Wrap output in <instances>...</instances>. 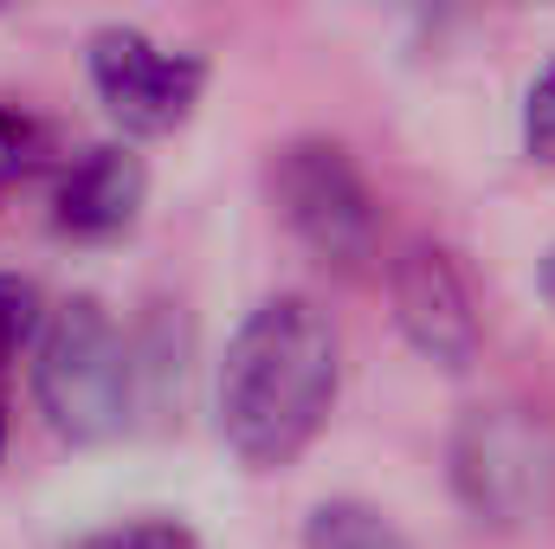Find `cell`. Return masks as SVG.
I'll list each match as a JSON object with an SVG mask.
<instances>
[{"instance_id":"cell-1","label":"cell","mask_w":555,"mask_h":549,"mask_svg":"<svg viewBox=\"0 0 555 549\" xmlns=\"http://www.w3.org/2000/svg\"><path fill=\"white\" fill-rule=\"evenodd\" d=\"M343 336L310 297H266L227 343L214 375L220 439L246 465H291L336 408Z\"/></svg>"},{"instance_id":"cell-2","label":"cell","mask_w":555,"mask_h":549,"mask_svg":"<svg viewBox=\"0 0 555 549\" xmlns=\"http://www.w3.org/2000/svg\"><path fill=\"white\" fill-rule=\"evenodd\" d=\"M33 401H39V420L72 446H98L124 433V420L137 408V362L98 297H72L52 317H39Z\"/></svg>"},{"instance_id":"cell-3","label":"cell","mask_w":555,"mask_h":549,"mask_svg":"<svg viewBox=\"0 0 555 549\" xmlns=\"http://www.w3.org/2000/svg\"><path fill=\"white\" fill-rule=\"evenodd\" d=\"M452 491L485 531H530L555 511V426L537 408H472L452 433Z\"/></svg>"},{"instance_id":"cell-4","label":"cell","mask_w":555,"mask_h":549,"mask_svg":"<svg viewBox=\"0 0 555 549\" xmlns=\"http://www.w3.org/2000/svg\"><path fill=\"white\" fill-rule=\"evenodd\" d=\"M272 207L323 266L362 272L375 259V240H382L375 194H369V181H362V168L349 162L343 142L323 137L284 142L272 162Z\"/></svg>"},{"instance_id":"cell-5","label":"cell","mask_w":555,"mask_h":549,"mask_svg":"<svg viewBox=\"0 0 555 549\" xmlns=\"http://www.w3.org/2000/svg\"><path fill=\"white\" fill-rule=\"evenodd\" d=\"M91 85L124 137H175L207 91V59L168 52L137 26H104L91 39Z\"/></svg>"},{"instance_id":"cell-6","label":"cell","mask_w":555,"mask_h":549,"mask_svg":"<svg viewBox=\"0 0 555 549\" xmlns=\"http://www.w3.org/2000/svg\"><path fill=\"white\" fill-rule=\"evenodd\" d=\"M395 291V323L401 336L414 343L426 362L439 369H465L478 356V310H472V291L459 266L439 253V246H408L388 272Z\"/></svg>"},{"instance_id":"cell-7","label":"cell","mask_w":555,"mask_h":549,"mask_svg":"<svg viewBox=\"0 0 555 549\" xmlns=\"http://www.w3.org/2000/svg\"><path fill=\"white\" fill-rule=\"evenodd\" d=\"M149 194V175L124 142H98L72 155L52 181V227L65 240H117L130 233Z\"/></svg>"},{"instance_id":"cell-8","label":"cell","mask_w":555,"mask_h":549,"mask_svg":"<svg viewBox=\"0 0 555 549\" xmlns=\"http://www.w3.org/2000/svg\"><path fill=\"white\" fill-rule=\"evenodd\" d=\"M304 549H414L401 537V524L362 498H330L310 511L304 524Z\"/></svg>"},{"instance_id":"cell-9","label":"cell","mask_w":555,"mask_h":549,"mask_svg":"<svg viewBox=\"0 0 555 549\" xmlns=\"http://www.w3.org/2000/svg\"><path fill=\"white\" fill-rule=\"evenodd\" d=\"M39 291L26 284V278L0 272V459H7V375H13V362H20V349L39 336Z\"/></svg>"},{"instance_id":"cell-10","label":"cell","mask_w":555,"mask_h":549,"mask_svg":"<svg viewBox=\"0 0 555 549\" xmlns=\"http://www.w3.org/2000/svg\"><path fill=\"white\" fill-rule=\"evenodd\" d=\"M78 549H201V537L175 518H142V524H111V531H91Z\"/></svg>"},{"instance_id":"cell-11","label":"cell","mask_w":555,"mask_h":549,"mask_svg":"<svg viewBox=\"0 0 555 549\" xmlns=\"http://www.w3.org/2000/svg\"><path fill=\"white\" fill-rule=\"evenodd\" d=\"M524 149L555 168V59L543 65V78H537L530 98H524Z\"/></svg>"},{"instance_id":"cell-12","label":"cell","mask_w":555,"mask_h":549,"mask_svg":"<svg viewBox=\"0 0 555 549\" xmlns=\"http://www.w3.org/2000/svg\"><path fill=\"white\" fill-rule=\"evenodd\" d=\"M33 162H39V124H33L26 111H7V104H0V181L26 175Z\"/></svg>"},{"instance_id":"cell-13","label":"cell","mask_w":555,"mask_h":549,"mask_svg":"<svg viewBox=\"0 0 555 549\" xmlns=\"http://www.w3.org/2000/svg\"><path fill=\"white\" fill-rule=\"evenodd\" d=\"M543 291H550V304H555V246H550V259H543Z\"/></svg>"}]
</instances>
